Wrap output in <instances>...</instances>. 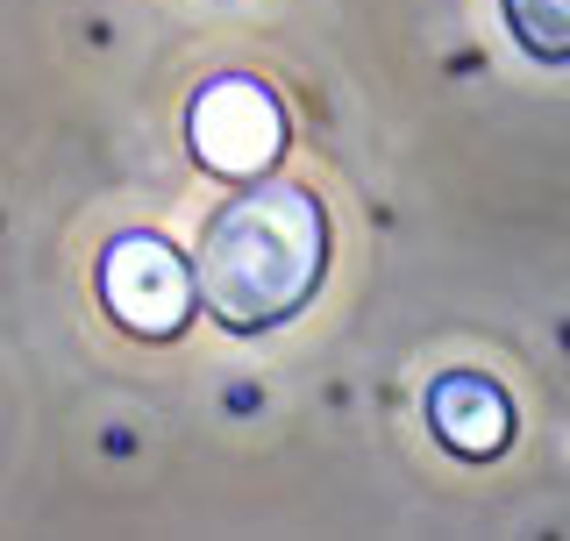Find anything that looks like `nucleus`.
<instances>
[{
    "label": "nucleus",
    "instance_id": "f257e3e1",
    "mask_svg": "<svg viewBox=\"0 0 570 541\" xmlns=\"http://www.w3.org/2000/svg\"><path fill=\"white\" fill-rule=\"evenodd\" d=\"M321 270H328V222L321 200L299 186H257L236 193L200 236V293L207 314L236 335L278 328L314 299Z\"/></svg>",
    "mask_w": 570,
    "mask_h": 541
},
{
    "label": "nucleus",
    "instance_id": "f03ea898",
    "mask_svg": "<svg viewBox=\"0 0 570 541\" xmlns=\"http://www.w3.org/2000/svg\"><path fill=\"white\" fill-rule=\"evenodd\" d=\"M193 157L222 178H257L278 165L285 150V107L264 94L257 79H214L193 94Z\"/></svg>",
    "mask_w": 570,
    "mask_h": 541
},
{
    "label": "nucleus",
    "instance_id": "7ed1b4c3",
    "mask_svg": "<svg viewBox=\"0 0 570 541\" xmlns=\"http://www.w3.org/2000/svg\"><path fill=\"white\" fill-rule=\"evenodd\" d=\"M100 299L129 335L165 342V335L186 328V314H193V270L157 236H121L100 257Z\"/></svg>",
    "mask_w": 570,
    "mask_h": 541
},
{
    "label": "nucleus",
    "instance_id": "20e7f679",
    "mask_svg": "<svg viewBox=\"0 0 570 541\" xmlns=\"http://www.w3.org/2000/svg\"><path fill=\"white\" fill-rule=\"evenodd\" d=\"M428 421H435L442 449H456V456H499V449L513 442V400L478 371L442 377V385L428 392Z\"/></svg>",
    "mask_w": 570,
    "mask_h": 541
},
{
    "label": "nucleus",
    "instance_id": "39448f33",
    "mask_svg": "<svg viewBox=\"0 0 570 541\" xmlns=\"http://www.w3.org/2000/svg\"><path fill=\"white\" fill-rule=\"evenodd\" d=\"M507 29L528 58L570 65V0H507Z\"/></svg>",
    "mask_w": 570,
    "mask_h": 541
}]
</instances>
